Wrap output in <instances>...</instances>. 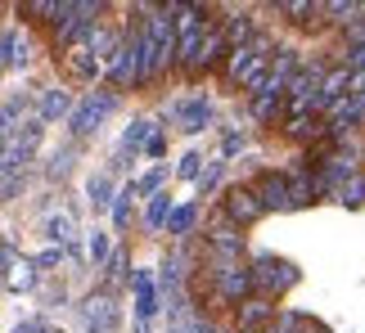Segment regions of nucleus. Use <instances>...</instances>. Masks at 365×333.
<instances>
[{"label":"nucleus","instance_id":"nucleus-1","mask_svg":"<svg viewBox=\"0 0 365 333\" xmlns=\"http://www.w3.org/2000/svg\"><path fill=\"white\" fill-rule=\"evenodd\" d=\"M176 63V32H172V14L149 9V18L140 23V86H153L167 68Z\"/></svg>","mask_w":365,"mask_h":333},{"label":"nucleus","instance_id":"nucleus-2","mask_svg":"<svg viewBox=\"0 0 365 333\" xmlns=\"http://www.w3.org/2000/svg\"><path fill=\"white\" fill-rule=\"evenodd\" d=\"M248 280H252V297L275 302V297H284L289 288L298 284V270H293V261H284V257L262 253V257L248 266Z\"/></svg>","mask_w":365,"mask_h":333},{"label":"nucleus","instance_id":"nucleus-3","mask_svg":"<svg viewBox=\"0 0 365 333\" xmlns=\"http://www.w3.org/2000/svg\"><path fill=\"white\" fill-rule=\"evenodd\" d=\"M104 77L113 81V95L140 86V27H126L122 32L113 59H108V68H104Z\"/></svg>","mask_w":365,"mask_h":333},{"label":"nucleus","instance_id":"nucleus-4","mask_svg":"<svg viewBox=\"0 0 365 333\" xmlns=\"http://www.w3.org/2000/svg\"><path fill=\"white\" fill-rule=\"evenodd\" d=\"M118 104H122V95H113V90H91L81 104H73L68 127H73V135H95L108 117L118 113Z\"/></svg>","mask_w":365,"mask_h":333},{"label":"nucleus","instance_id":"nucleus-5","mask_svg":"<svg viewBox=\"0 0 365 333\" xmlns=\"http://www.w3.org/2000/svg\"><path fill=\"white\" fill-rule=\"evenodd\" d=\"M212 288L221 302L240 307V302L252 297V280H248V266L244 261H212Z\"/></svg>","mask_w":365,"mask_h":333},{"label":"nucleus","instance_id":"nucleus-6","mask_svg":"<svg viewBox=\"0 0 365 333\" xmlns=\"http://www.w3.org/2000/svg\"><path fill=\"white\" fill-rule=\"evenodd\" d=\"M221 216L230 221V226H252V221H262L266 212H262V203L252 199V189L248 185H230L226 194H221Z\"/></svg>","mask_w":365,"mask_h":333},{"label":"nucleus","instance_id":"nucleus-7","mask_svg":"<svg viewBox=\"0 0 365 333\" xmlns=\"http://www.w3.org/2000/svg\"><path fill=\"white\" fill-rule=\"evenodd\" d=\"M248 189H252V199L262 203V212H293L289 207V185H284L279 171H262Z\"/></svg>","mask_w":365,"mask_h":333},{"label":"nucleus","instance_id":"nucleus-8","mask_svg":"<svg viewBox=\"0 0 365 333\" xmlns=\"http://www.w3.org/2000/svg\"><path fill=\"white\" fill-rule=\"evenodd\" d=\"M63 73L73 77V81H100V77H104V63L77 41V46H68V50H63Z\"/></svg>","mask_w":365,"mask_h":333},{"label":"nucleus","instance_id":"nucleus-9","mask_svg":"<svg viewBox=\"0 0 365 333\" xmlns=\"http://www.w3.org/2000/svg\"><path fill=\"white\" fill-rule=\"evenodd\" d=\"M131 288H135V324H149L158 315V284H153L149 270H135Z\"/></svg>","mask_w":365,"mask_h":333},{"label":"nucleus","instance_id":"nucleus-10","mask_svg":"<svg viewBox=\"0 0 365 333\" xmlns=\"http://www.w3.org/2000/svg\"><path fill=\"white\" fill-rule=\"evenodd\" d=\"M275 302H266V297H248V302H240V307H235V320H240V329L244 333H257V329H266L275 320Z\"/></svg>","mask_w":365,"mask_h":333},{"label":"nucleus","instance_id":"nucleus-11","mask_svg":"<svg viewBox=\"0 0 365 333\" xmlns=\"http://www.w3.org/2000/svg\"><path fill=\"white\" fill-rule=\"evenodd\" d=\"M81 320H86L91 333H113L118 329V307H113V297H86V307H81Z\"/></svg>","mask_w":365,"mask_h":333},{"label":"nucleus","instance_id":"nucleus-12","mask_svg":"<svg viewBox=\"0 0 365 333\" xmlns=\"http://www.w3.org/2000/svg\"><path fill=\"white\" fill-rule=\"evenodd\" d=\"M172 117L180 122V131H190V135H199L203 127H212V104L203 100H185V104H172Z\"/></svg>","mask_w":365,"mask_h":333},{"label":"nucleus","instance_id":"nucleus-13","mask_svg":"<svg viewBox=\"0 0 365 333\" xmlns=\"http://www.w3.org/2000/svg\"><path fill=\"white\" fill-rule=\"evenodd\" d=\"M284 176V185H289V207H307V203H316V189H312V162H293L289 171H279Z\"/></svg>","mask_w":365,"mask_h":333},{"label":"nucleus","instance_id":"nucleus-14","mask_svg":"<svg viewBox=\"0 0 365 333\" xmlns=\"http://www.w3.org/2000/svg\"><path fill=\"white\" fill-rule=\"evenodd\" d=\"M347 68L339 63V68H325V77H320V86H316V104L320 108H334L339 100H347Z\"/></svg>","mask_w":365,"mask_h":333},{"label":"nucleus","instance_id":"nucleus-15","mask_svg":"<svg viewBox=\"0 0 365 333\" xmlns=\"http://www.w3.org/2000/svg\"><path fill=\"white\" fill-rule=\"evenodd\" d=\"M226 50H230V41H226V32H221V23L212 18V27H207V36H203V46H199V73L226 63Z\"/></svg>","mask_w":365,"mask_h":333},{"label":"nucleus","instance_id":"nucleus-16","mask_svg":"<svg viewBox=\"0 0 365 333\" xmlns=\"http://www.w3.org/2000/svg\"><path fill=\"white\" fill-rule=\"evenodd\" d=\"M248 113H252V122H262V127H266V122H275L279 113H284V95L257 86V90L248 95Z\"/></svg>","mask_w":365,"mask_h":333},{"label":"nucleus","instance_id":"nucleus-17","mask_svg":"<svg viewBox=\"0 0 365 333\" xmlns=\"http://www.w3.org/2000/svg\"><path fill=\"white\" fill-rule=\"evenodd\" d=\"M68 113H73V95H68V90L54 86V90L41 95V108H36V122H41V127H46V122H59Z\"/></svg>","mask_w":365,"mask_h":333},{"label":"nucleus","instance_id":"nucleus-18","mask_svg":"<svg viewBox=\"0 0 365 333\" xmlns=\"http://www.w3.org/2000/svg\"><path fill=\"white\" fill-rule=\"evenodd\" d=\"M284 135H289V140H307V144H320V140H325V122H320V113H307V117H289V122H284Z\"/></svg>","mask_w":365,"mask_h":333},{"label":"nucleus","instance_id":"nucleus-19","mask_svg":"<svg viewBox=\"0 0 365 333\" xmlns=\"http://www.w3.org/2000/svg\"><path fill=\"white\" fill-rule=\"evenodd\" d=\"M275 14H284L289 23H298V27H320V5H312V0H279Z\"/></svg>","mask_w":365,"mask_h":333},{"label":"nucleus","instance_id":"nucleus-20","mask_svg":"<svg viewBox=\"0 0 365 333\" xmlns=\"http://www.w3.org/2000/svg\"><path fill=\"white\" fill-rule=\"evenodd\" d=\"M167 216H172V194L158 189V194L149 199V207H145V226H149V230H163Z\"/></svg>","mask_w":365,"mask_h":333},{"label":"nucleus","instance_id":"nucleus-21","mask_svg":"<svg viewBox=\"0 0 365 333\" xmlns=\"http://www.w3.org/2000/svg\"><path fill=\"white\" fill-rule=\"evenodd\" d=\"M194 221H199V203H185V207H172V216H167V234H190Z\"/></svg>","mask_w":365,"mask_h":333},{"label":"nucleus","instance_id":"nucleus-22","mask_svg":"<svg viewBox=\"0 0 365 333\" xmlns=\"http://www.w3.org/2000/svg\"><path fill=\"white\" fill-rule=\"evenodd\" d=\"M320 14H325V23H334V27H347V23H356L361 5H356V0H334V5H320Z\"/></svg>","mask_w":365,"mask_h":333},{"label":"nucleus","instance_id":"nucleus-23","mask_svg":"<svg viewBox=\"0 0 365 333\" xmlns=\"http://www.w3.org/2000/svg\"><path fill=\"white\" fill-rule=\"evenodd\" d=\"M153 131H158V127H153L149 117H140V122H131V131L122 135V158H126V154H135L140 144H149V135H153Z\"/></svg>","mask_w":365,"mask_h":333},{"label":"nucleus","instance_id":"nucleus-24","mask_svg":"<svg viewBox=\"0 0 365 333\" xmlns=\"http://www.w3.org/2000/svg\"><path fill=\"white\" fill-rule=\"evenodd\" d=\"M131 199H135V180H131V185H122V189L113 194V221H118V230L126 226V221H131Z\"/></svg>","mask_w":365,"mask_h":333},{"label":"nucleus","instance_id":"nucleus-25","mask_svg":"<svg viewBox=\"0 0 365 333\" xmlns=\"http://www.w3.org/2000/svg\"><path fill=\"white\" fill-rule=\"evenodd\" d=\"M46 239L59 243V248L73 243V216H50V221H46Z\"/></svg>","mask_w":365,"mask_h":333},{"label":"nucleus","instance_id":"nucleus-26","mask_svg":"<svg viewBox=\"0 0 365 333\" xmlns=\"http://www.w3.org/2000/svg\"><path fill=\"white\" fill-rule=\"evenodd\" d=\"M334 194H339V203H347V207H356V203H365V176L356 171L352 180H343V185L334 189Z\"/></svg>","mask_w":365,"mask_h":333},{"label":"nucleus","instance_id":"nucleus-27","mask_svg":"<svg viewBox=\"0 0 365 333\" xmlns=\"http://www.w3.org/2000/svg\"><path fill=\"white\" fill-rule=\"evenodd\" d=\"M298 324H302L298 311H275V320L266 324V329H257V333H298Z\"/></svg>","mask_w":365,"mask_h":333},{"label":"nucleus","instance_id":"nucleus-28","mask_svg":"<svg viewBox=\"0 0 365 333\" xmlns=\"http://www.w3.org/2000/svg\"><path fill=\"white\" fill-rule=\"evenodd\" d=\"M113 203V180L108 176H95L91 180V207H108Z\"/></svg>","mask_w":365,"mask_h":333},{"label":"nucleus","instance_id":"nucleus-29","mask_svg":"<svg viewBox=\"0 0 365 333\" xmlns=\"http://www.w3.org/2000/svg\"><path fill=\"white\" fill-rule=\"evenodd\" d=\"M54 9H59V0H27L23 14H32L36 23H54Z\"/></svg>","mask_w":365,"mask_h":333},{"label":"nucleus","instance_id":"nucleus-30","mask_svg":"<svg viewBox=\"0 0 365 333\" xmlns=\"http://www.w3.org/2000/svg\"><path fill=\"white\" fill-rule=\"evenodd\" d=\"M221 176H226V162H212L199 180H194V185H199V199H203V194H212V189L221 185Z\"/></svg>","mask_w":365,"mask_h":333},{"label":"nucleus","instance_id":"nucleus-31","mask_svg":"<svg viewBox=\"0 0 365 333\" xmlns=\"http://www.w3.org/2000/svg\"><path fill=\"white\" fill-rule=\"evenodd\" d=\"M176 176L180 180H199L203 176V154H185V158H180V166H176Z\"/></svg>","mask_w":365,"mask_h":333},{"label":"nucleus","instance_id":"nucleus-32","mask_svg":"<svg viewBox=\"0 0 365 333\" xmlns=\"http://www.w3.org/2000/svg\"><path fill=\"white\" fill-rule=\"evenodd\" d=\"M91 261H95V266H104V261H108V234L104 230L91 234Z\"/></svg>","mask_w":365,"mask_h":333},{"label":"nucleus","instance_id":"nucleus-33","mask_svg":"<svg viewBox=\"0 0 365 333\" xmlns=\"http://www.w3.org/2000/svg\"><path fill=\"white\" fill-rule=\"evenodd\" d=\"M244 144H248V135H244V131H226V140H221V154L235 158V154H244Z\"/></svg>","mask_w":365,"mask_h":333},{"label":"nucleus","instance_id":"nucleus-34","mask_svg":"<svg viewBox=\"0 0 365 333\" xmlns=\"http://www.w3.org/2000/svg\"><path fill=\"white\" fill-rule=\"evenodd\" d=\"M163 166H153V171L145 176V180H135V194H149V199H153V194H158V185H163Z\"/></svg>","mask_w":365,"mask_h":333},{"label":"nucleus","instance_id":"nucleus-35","mask_svg":"<svg viewBox=\"0 0 365 333\" xmlns=\"http://www.w3.org/2000/svg\"><path fill=\"white\" fill-rule=\"evenodd\" d=\"M32 284H36L32 266H23V261H19V266H14V275H9V288H32Z\"/></svg>","mask_w":365,"mask_h":333},{"label":"nucleus","instance_id":"nucleus-36","mask_svg":"<svg viewBox=\"0 0 365 333\" xmlns=\"http://www.w3.org/2000/svg\"><path fill=\"white\" fill-rule=\"evenodd\" d=\"M343 68H347V73H365V46H352V50H347Z\"/></svg>","mask_w":365,"mask_h":333},{"label":"nucleus","instance_id":"nucleus-37","mask_svg":"<svg viewBox=\"0 0 365 333\" xmlns=\"http://www.w3.org/2000/svg\"><path fill=\"white\" fill-rule=\"evenodd\" d=\"M59 257H63L59 248H50V253H41V257H36V266H41V270H50V266H59Z\"/></svg>","mask_w":365,"mask_h":333},{"label":"nucleus","instance_id":"nucleus-38","mask_svg":"<svg viewBox=\"0 0 365 333\" xmlns=\"http://www.w3.org/2000/svg\"><path fill=\"white\" fill-rule=\"evenodd\" d=\"M145 149H149V154H153V158H163V154H167V140H163V135H158V131H153Z\"/></svg>","mask_w":365,"mask_h":333},{"label":"nucleus","instance_id":"nucleus-39","mask_svg":"<svg viewBox=\"0 0 365 333\" xmlns=\"http://www.w3.org/2000/svg\"><path fill=\"white\" fill-rule=\"evenodd\" d=\"M298 333H329V329L320 324V320H302V324H298Z\"/></svg>","mask_w":365,"mask_h":333},{"label":"nucleus","instance_id":"nucleus-40","mask_svg":"<svg viewBox=\"0 0 365 333\" xmlns=\"http://www.w3.org/2000/svg\"><path fill=\"white\" fill-rule=\"evenodd\" d=\"M14 333H46V329H41L36 320H27V324H19V329H14Z\"/></svg>","mask_w":365,"mask_h":333},{"label":"nucleus","instance_id":"nucleus-41","mask_svg":"<svg viewBox=\"0 0 365 333\" xmlns=\"http://www.w3.org/2000/svg\"><path fill=\"white\" fill-rule=\"evenodd\" d=\"M172 333H180V329H172Z\"/></svg>","mask_w":365,"mask_h":333}]
</instances>
